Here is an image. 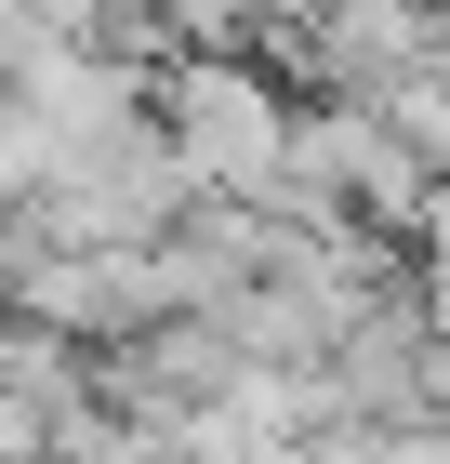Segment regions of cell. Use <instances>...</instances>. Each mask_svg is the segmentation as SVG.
<instances>
[{
	"label": "cell",
	"instance_id": "obj_2",
	"mask_svg": "<svg viewBox=\"0 0 450 464\" xmlns=\"http://www.w3.org/2000/svg\"><path fill=\"white\" fill-rule=\"evenodd\" d=\"M0 305L40 332H67V345H120V332L173 319V279H159V239H106V252H27Z\"/></svg>",
	"mask_w": 450,
	"mask_h": 464
},
{
	"label": "cell",
	"instance_id": "obj_1",
	"mask_svg": "<svg viewBox=\"0 0 450 464\" xmlns=\"http://www.w3.org/2000/svg\"><path fill=\"white\" fill-rule=\"evenodd\" d=\"M146 107H159V133L186 146V173H199V199H265L278 160H292V93H278L252 53H159L146 67Z\"/></svg>",
	"mask_w": 450,
	"mask_h": 464
}]
</instances>
